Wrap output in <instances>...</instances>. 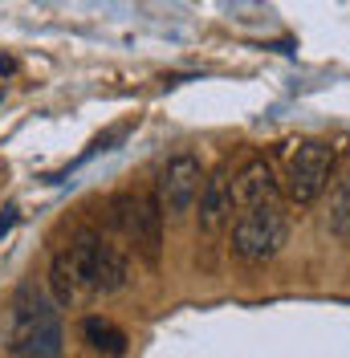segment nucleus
I'll return each instance as SVG.
<instances>
[{"label": "nucleus", "instance_id": "obj_3", "mask_svg": "<svg viewBox=\"0 0 350 358\" xmlns=\"http://www.w3.org/2000/svg\"><path fill=\"white\" fill-rule=\"evenodd\" d=\"M232 257L244 265H265L273 261L289 241V212L285 200H261V203H241L232 216Z\"/></svg>", "mask_w": 350, "mask_h": 358}, {"label": "nucleus", "instance_id": "obj_4", "mask_svg": "<svg viewBox=\"0 0 350 358\" xmlns=\"http://www.w3.org/2000/svg\"><path fill=\"white\" fill-rule=\"evenodd\" d=\"M338 167V147L326 143V138H306L298 143V151L289 155V167H285L281 179V196L298 208H309L326 196V183Z\"/></svg>", "mask_w": 350, "mask_h": 358}, {"label": "nucleus", "instance_id": "obj_2", "mask_svg": "<svg viewBox=\"0 0 350 358\" xmlns=\"http://www.w3.org/2000/svg\"><path fill=\"white\" fill-rule=\"evenodd\" d=\"M62 346H66V334H62L57 306L33 285H21L13 297L8 350L17 358H62Z\"/></svg>", "mask_w": 350, "mask_h": 358}, {"label": "nucleus", "instance_id": "obj_1", "mask_svg": "<svg viewBox=\"0 0 350 358\" xmlns=\"http://www.w3.org/2000/svg\"><path fill=\"white\" fill-rule=\"evenodd\" d=\"M131 281V265L114 245L102 236H78L66 252L53 257L49 265V289H53V306H74L82 293H118Z\"/></svg>", "mask_w": 350, "mask_h": 358}, {"label": "nucleus", "instance_id": "obj_7", "mask_svg": "<svg viewBox=\"0 0 350 358\" xmlns=\"http://www.w3.org/2000/svg\"><path fill=\"white\" fill-rule=\"evenodd\" d=\"M196 200H200V228L208 236H216V232H224L232 224V216H237V183H232V167L228 163H220L216 171L204 179Z\"/></svg>", "mask_w": 350, "mask_h": 358}, {"label": "nucleus", "instance_id": "obj_10", "mask_svg": "<svg viewBox=\"0 0 350 358\" xmlns=\"http://www.w3.org/2000/svg\"><path fill=\"white\" fill-rule=\"evenodd\" d=\"M82 334H86L90 350H98V355H110V358L127 355V334L114 322H106V317H86L82 322Z\"/></svg>", "mask_w": 350, "mask_h": 358}, {"label": "nucleus", "instance_id": "obj_9", "mask_svg": "<svg viewBox=\"0 0 350 358\" xmlns=\"http://www.w3.org/2000/svg\"><path fill=\"white\" fill-rule=\"evenodd\" d=\"M330 208H326V228L334 236H350V159L342 167H334L330 176Z\"/></svg>", "mask_w": 350, "mask_h": 358}, {"label": "nucleus", "instance_id": "obj_11", "mask_svg": "<svg viewBox=\"0 0 350 358\" xmlns=\"http://www.w3.org/2000/svg\"><path fill=\"white\" fill-rule=\"evenodd\" d=\"M13 224H17V212H13V208H8V212H4V216H0V236H4V232H8V228H13Z\"/></svg>", "mask_w": 350, "mask_h": 358}, {"label": "nucleus", "instance_id": "obj_5", "mask_svg": "<svg viewBox=\"0 0 350 358\" xmlns=\"http://www.w3.org/2000/svg\"><path fill=\"white\" fill-rule=\"evenodd\" d=\"M110 224L134 245V252L147 261V265H159V252H163V208L155 196H143V192H122L110 200Z\"/></svg>", "mask_w": 350, "mask_h": 358}, {"label": "nucleus", "instance_id": "obj_8", "mask_svg": "<svg viewBox=\"0 0 350 358\" xmlns=\"http://www.w3.org/2000/svg\"><path fill=\"white\" fill-rule=\"evenodd\" d=\"M232 183H237V208L241 203H261V200H281V183H277L273 167L265 159H248L232 176Z\"/></svg>", "mask_w": 350, "mask_h": 358}, {"label": "nucleus", "instance_id": "obj_6", "mask_svg": "<svg viewBox=\"0 0 350 358\" xmlns=\"http://www.w3.org/2000/svg\"><path fill=\"white\" fill-rule=\"evenodd\" d=\"M200 187H204V167L192 151L167 159V167L159 171V183H155V200L163 208V216H183L192 203H196Z\"/></svg>", "mask_w": 350, "mask_h": 358}]
</instances>
